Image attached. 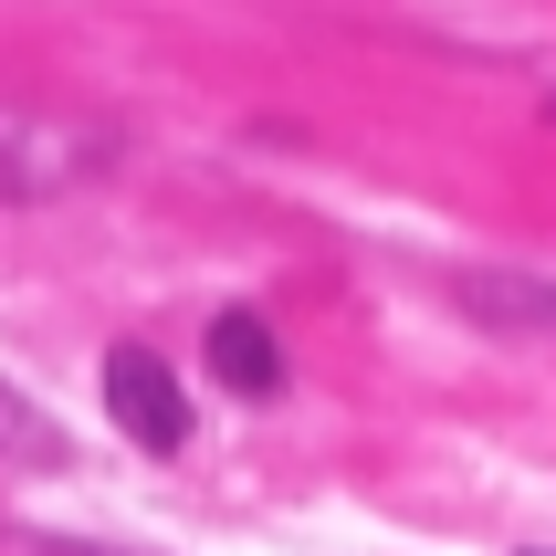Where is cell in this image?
Listing matches in <instances>:
<instances>
[{
  "instance_id": "6da1fadb",
  "label": "cell",
  "mask_w": 556,
  "mask_h": 556,
  "mask_svg": "<svg viewBox=\"0 0 556 556\" xmlns=\"http://www.w3.org/2000/svg\"><path fill=\"white\" fill-rule=\"evenodd\" d=\"M126 157L116 126L94 116H53V105H0V211H42V200H74Z\"/></svg>"
},
{
  "instance_id": "7a4b0ae2",
  "label": "cell",
  "mask_w": 556,
  "mask_h": 556,
  "mask_svg": "<svg viewBox=\"0 0 556 556\" xmlns=\"http://www.w3.org/2000/svg\"><path fill=\"white\" fill-rule=\"evenodd\" d=\"M105 420H116L137 452H189V400L179 378H168V357H148V346H105Z\"/></svg>"
},
{
  "instance_id": "3957f363",
  "label": "cell",
  "mask_w": 556,
  "mask_h": 556,
  "mask_svg": "<svg viewBox=\"0 0 556 556\" xmlns=\"http://www.w3.org/2000/svg\"><path fill=\"white\" fill-rule=\"evenodd\" d=\"M452 305L494 337L556 346V274H515V263H483V274H452Z\"/></svg>"
},
{
  "instance_id": "277c9868",
  "label": "cell",
  "mask_w": 556,
  "mask_h": 556,
  "mask_svg": "<svg viewBox=\"0 0 556 556\" xmlns=\"http://www.w3.org/2000/svg\"><path fill=\"white\" fill-rule=\"evenodd\" d=\"M211 378H220V389H242V400H274V389H283L274 326H263V315H220V326H211Z\"/></svg>"
},
{
  "instance_id": "5b68a950",
  "label": "cell",
  "mask_w": 556,
  "mask_h": 556,
  "mask_svg": "<svg viewBox=\"0 0 556 556\" xmlns=\"http://www.w3.org/2000/svg\"><path fill=\"white\" fill-rule=\"evenodd\" d=\"M0 452H42V420H31L11 389H0Z\"/></svg>"
}]
</instances>
